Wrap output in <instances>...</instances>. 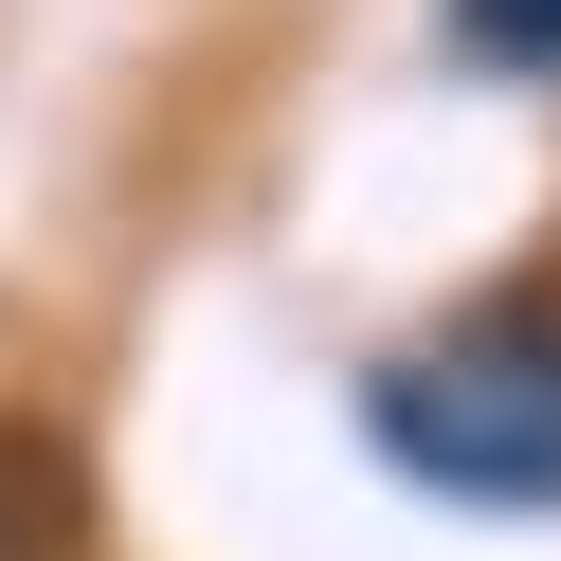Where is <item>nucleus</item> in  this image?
Here are the masks:
<instances>
[{
	"mask_svg": "<svg viewBox=\"0 0 561 561\" xmlns=\"http://www.w3.org/2000/svg\"><path fill=\"white\" fill-rule=\"evenodd\" d=\"M380 453L453 507H561V290H489L363 380Z\"/></svg>",
	"mask_w": 561,
	"mask_h": 561,
	"instance_id": "nucleus-1",
	"label": "nucleus"
},
{
	"mask_svg": "<svg viewBox=\"0 0 561 561\" xmlns=\"http://www.w3.org/2000/svg\"><path fill=\"white\" fill-rule=\"evenodd\" d=\"M453 37L507 55V73H561V0H453Z\"/></svg>",
	"mask_w": 561,
	"mask_h": 561,
	"instance_id": "nucleus-2",
	"label": "nucleus"
}]
</instances>
